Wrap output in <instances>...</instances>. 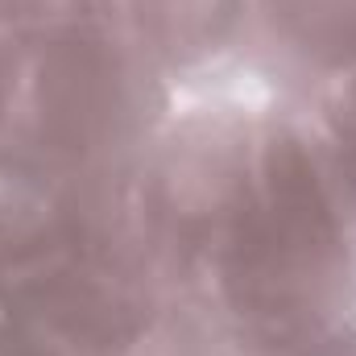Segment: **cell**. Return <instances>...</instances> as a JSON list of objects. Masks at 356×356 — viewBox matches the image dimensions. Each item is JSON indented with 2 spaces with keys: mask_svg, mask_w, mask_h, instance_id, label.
Masks as SVG:
<instances>
[{
  "mask_svg": "<svg viewBox=\"0 0 356 356\" xmlns=\"http://www.w3.org/2000/svg\"><path fill=\"white\" fill-rule=\"evenodd\" d=\"M13 83H17V46H13V42H0V149H4V141H8Z\"/></svg>",
  "mask_w": 356,
  "mask_h": 356,
  "instance_id": "cell-7",
  "label": "cell"
},
{
  "mask_svg": "<svg viewBox=\"0 0 356 356\" xmlns=\"http://www.w3.org/2000/svg\"><path fill=\"white\" fill-rule=\"evenodd\" d=\"M91 25H116L112 0H0V42L13 46Z\"/></svg>",
  "mask_w": 356,
  "mask_h": 356,
  "instance_id": "cell-5",
  "label": "cell"
},
{
  "mask_svg": "<svg viewBox=\"0 0 356 356\" xmlns=\"http://www.w3.org/2000/svg\"><path fill=\"white\" fill-rule=\"evenodd\" d=\"M195 294L232 353L356 323V207L307 108L269 99L245 199Z\"/></svg>",
  "mask_w": 356,
  "mask_h": 356,
  "instance_id": "cell-1",
  "label": "cell"
},
{
  "mask_svg": "<svg viewBox=\"0 0 356 356\" xmlns=\"http://www.w3.org/2000/svg\"><path fill=\"white\" fill-rule=\"evenodd\" d=\"M175 95L133 54L116 25L17 46L4 149L83 186H120Z\"/></svg>",
  "mask_w": 356,
  "mask_h": 356,
  "instance_id": "cell-2",
  "label": "cell"
},
{
  "mask_svg": "<svg viewBox=\"0 0 356 356\" xmlns=\"http://www.w3.org/2000/svg\"><path fill=\"white\" fill-rule=\"evenodd\" d=\"M307 112H311V120L323 137V149L356 207V75L344 79L340 88H332L327 95H319L315 104H307Z\"/></svg>",
  "mask_w": 356,
  "mask_h": 356,
  "instance_id": "cell-6",
  "label": "cell"
},
{
  "mask_svg": "<svg viewBox=\"0 0 356 356\" xmlns=\"http://www.w3.org/2000/svg\"><path fill=\"white\" fill-rule=\"evenodd\" d=\"M253 71L307 108L356 75V0H253Z\"/></svg>",
  "mask_w": 356,
  "mask_h": 356,
  "instance_id": "cell-4",
  "label": "cell"
},
{
  "mask_svg": "<svg viewBox=\"0 0 356 356\" xmlns=\"http://www.w3.org/2000/svg\"><path fill=\"white\" fill-rule=\"evenodd\" d=\"M112 21L170 95L253 71V0H112Z\"/></svg>",
  "mask_w": 356,
  "mask_h": 356,
  "instance_id": "cell-3",
  "label": "cell"
}]
</instances>
